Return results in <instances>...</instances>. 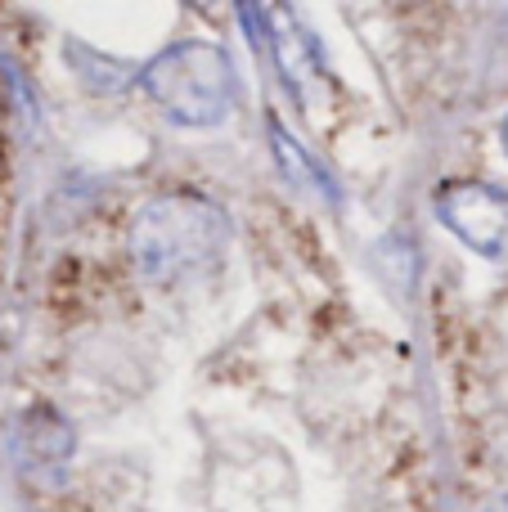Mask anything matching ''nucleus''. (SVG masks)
<instances>
[{"label": "nucleus", "mask_w": 508, "mask_h": 512, "mask_svg": "<svg viewBox=\"0 0 508 512\" xmlns=\"http://www.w3.org/2000/svg\"><path fill=\"white\" fill-rule=\"evenodd\" d=\"M225 216L203 198H162L144 207L131 230V261L149 283H180L203 274L225 252Z\"/></svg>", "instance_id": "nucleus-1"}, {"label": "nucleus", "mask_w": 508, "mask_h": 512, "mask_svg": "<svg viewBox=\"0 0 508 512\" xmlns=\"http://www.w3.org/2000/svg\"><path fill=\"white\" fill-rule=\"evenodd\" d=\"M149 99L180 126H221L234 108V68L230 54L203 41H185L162 50L144 68Z\"/></svg>", "instance_id": "nucleus-2"}, {"label": "nucleus", "mask_w": 508, "mask_h": 512, "mask_svg": "<svg viewBox=\"0 0 508 512\" xmlns=\"http://www.w3.org/2000/svg\"><path fill=\"white\" fill-rule=\"evenodd\" d=\"M437 216L446 230L482 256H504L508 252V194L482 180H455L437 194Z\"/></svg>", "instance_id": "nucleus-3"}, {"label": "nucleus", "mask_w": 508, "mask_h": 512, "mask_svg": "<svg viewBox=\"0 0 508 512\" xmlns=\"http://www.w3.org/2000/svg\"><path fill=\"white\" fill-rule=\"evenodd\" d=\"M68 445H72V432L59 414H50V409H32V414L23 418V454L45 459V463H63L68 459Z\"/></svg>", "instance_id": "nucleus-4"}, {"label": "nucleus", "mask_w": 508, "mask_h": 512, "mask_svg": "<svg viewBox=\"0 0 508 512\" xmlns=\"http://www.w3.org/2000/svg\"><path fill=\"white\" fill-rule=\"evenodd\" d=\"M486 512H508V499H495V504L486 508Z\"/></svg>", "instance_id": "nucleus-5"}, {"label": "nucleus", "mask_w": 508, "mask_h": 512, "mask_svg": "<svg viewBox=\"0 0 508 512\" xmlns=\"http://www.w3.org/2000/svg\"><path fill=\"white\" fill-rule=\"evenodd\" d=\"M504 153H508V117H504Z\"/></svg>", "instance_id": "nucleus-6"}]
</instances>
